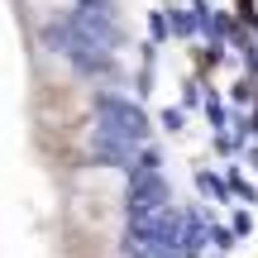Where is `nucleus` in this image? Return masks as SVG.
<instances>
[{"label": "nucleus", "instance_id": "3", "mask_svg": "<svg viewBox=\"0 0 258 258\" xmlns=\"http://www.w3.org/2000/svg\"><path fill=\"white\" fill-rule=\"evenodd\" d=\"M19 5H24L34 19H57V15H67L77 0H19Z\"/></svg>", "mask_w": 258, "mask_h": 258}, {"label": "nucleus", "instance_id": "1", "mask_svg": "<svg viewBox=\"0 0 258 258\" xmlns=\"http://www.w3.org/2000/svg\"><path fill=\"white\" fill-rule=\"evenodd\" d=\"M34 115L48 134H77V120H82V86L72 82H43L34 86Z\"/></svg>", "mask_w": 258, "mask_h": 258}, {"label": "nucleus", "instance_id": "2", "mask_svg": "<svg viewBox=\"0 0 258 258\" xmlns=\"http://www.w3.org/2000/svg\"><path fill=\"white\" fill-rule=\"evenodd\" d=\"M72 220L91 234H105L120 220V206H110V186H101L96 177H82L72 186Z\"/></svg>", "mask_w": 258, "mask_h": 258}]
</instances>
